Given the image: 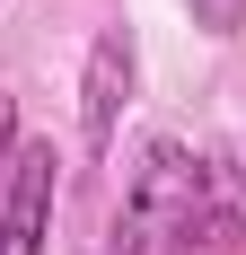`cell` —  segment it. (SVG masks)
I'll return each mask as SVG.
<instances>
[{"instance_id":"3957f363","label":"cell","mask_w":246,"mask_h":255,"mask_svg":"<svg viewBox=\"0 0 246 255\" xmlns=\"http://www.w3.org/2000/svg\"><path fill=\"white\" fill-rule=\"evenodd\" d=\"M132 79H141V53H132V26H106L88 44V71H79V141L88 150H115L123 132V106H132Z\"/></svg>"},{"instance_id":"7a4b0ae2","label":"cell","mask_w":246,"mask_h":255,"mask_svg":"<svg viewBox=\"0 0 246 255\" xmlns=\"http://www.w3.org/2000/svg\"><path fill=\"white\" fill-rule=\"evenodd\" d=\"M53 194H62L53 141H18L9 185H0V255H44V238H53Z\"/></svg>"},{"instance_id":"6da1fadb","label":"cell","mask_w":246,"mask_h":255,"mask_svg":"<svg viewBox=\"0 0 246 255\" xmlns=\"http://www.w3.org/2000/svg\"><path fill=\"white\" fill-rule=\"evenodd\" d=\"M202 194V150L185 141H149L123 176V211H115V255H176L185 220Z\"/></svg>"},{"instance_id":"8992f818","label":"cell","mask_w":246,"mask_h":255,"mask_svg":"<svg viewBox=\"0 0 246 255\" xmlns=\"http://www.w3.org/2000/svg\"><path fill=\"white\" fill-rule=\"evenodd\" d=\"M9 158H18V106L0 97V185H9Z\"/></svg>"},{"instance_id":"5b68a950","label":"cell","mask_w":246,"mask_h":255,"mask_svg":"<svg viewBox=\"0 0 246 255\" xmlns=\"http://www.w3.org/2000/svg\"><path fill=\"white\" fill-rule=\"evenodd\" d=\"M185 9H194L202 35H238V26H246V0H185Z\"/></svg>"},{"instance_id":"277c9868","label":"cell","mask_w":246,"mask_h":255,"mask_svg":"<svg viewBox=\"0 0 246 255\" xmlns=\"http://www.w3.org/2000/svg\"><path fill=\"white\" fill-rule=\"evenodd\" d=\"M176 255H246V158H202V194Z\"/></svg>"}]
</instances>
